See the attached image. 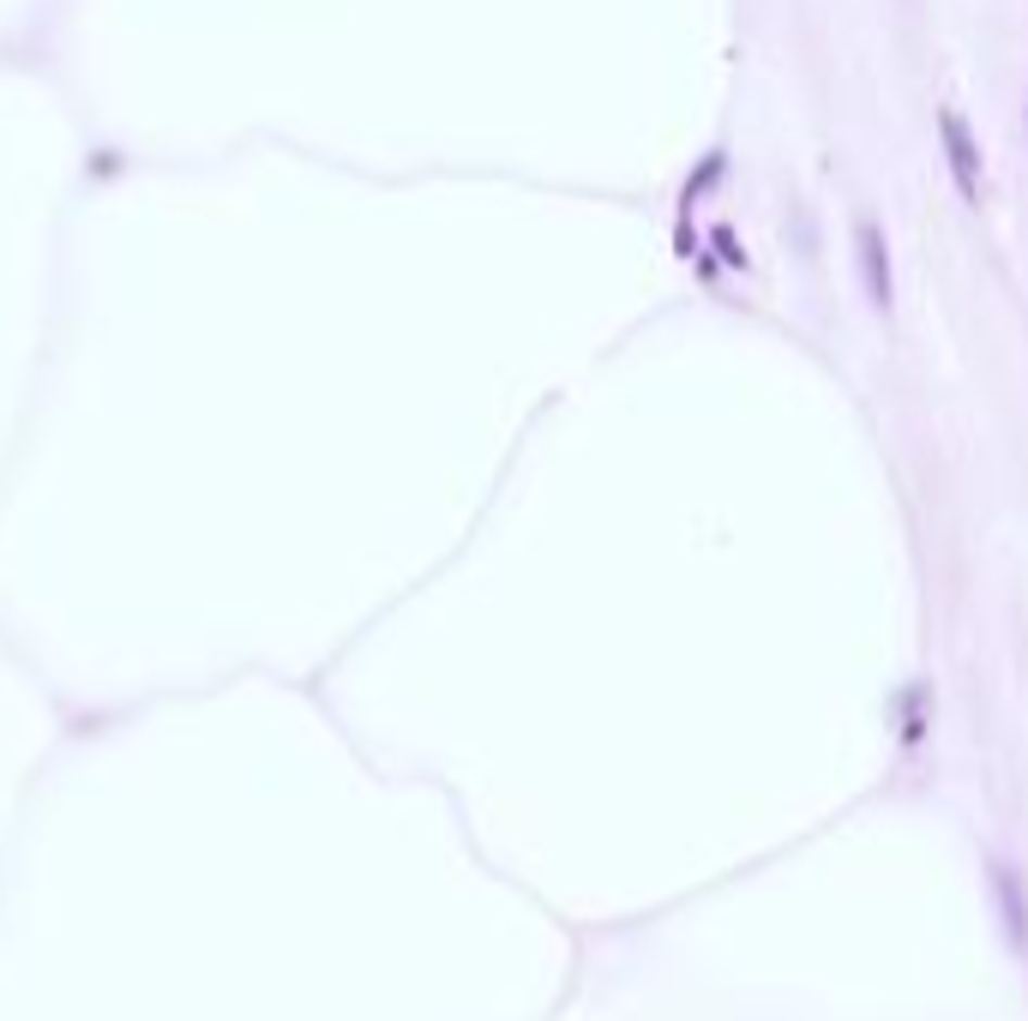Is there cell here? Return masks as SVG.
Returning <instances> with one entry per match:
<instances>
[{
  "mask_svg": "<svg viewBox=\"0 0 1028 1021\" xmlns=\"http://www.w3.org/2000/svg\"><path fill=\"white\" fill-rule=\"evenodd\" d=\"M716 246H722V259H728L734 271H746V246H740V234H734L728 222H722V229H716Z\"/></svg>",
  "mask_w": 1028,
  "mask_h": 1021,
  "instance_id": "obj_4",
  "label": "cell"
},
{
  "mask_svg": "<svg viewBox=\"0 0 1028 1021\" xmlns=\"http://www.w3.org/2000/svg\"><path fill=\"white\" fill-rule=\"evenodd\" d=\"M992 902H999L1004 937H1011L1016 949H1028V890H1023V878H1016V866H1004V859H992Z\"/></svg>",
  "mask_w": 1028,
  "mask_h": 1021,
  "instance_id": "obj_3",
  "label": "cell"
},
{
  "mask_svg": "<svg viewBox=\"0 0 1028 1021\" xmlns=\"http://www.w3.org/2000/svg\"><path fill=\"white\" fill-rule=\"evenodd\" d=\"M938 139H944V156H951V175H956V187H963V199H980V144L956 109L938 115Z\"/></svg>",
  "mask_w": 1028,
  "mask_h": 1021,
  "instance_id": "obj_2",
  "label": "cell"
},
{
  "mask_svg": "<svg viewBox=\"0 0 1028 1021\" xmlns=\"http://www.w3.org/2000/svg\"><path fill=\"white\" fill-rule=\"evenodd\" d=\"M854 253H860V271H866V295H873V307L890 312V301H897V277H890V246H885V229H878L873 217L854 222Z\"/></svg>",
  "mask_w": 1028,
  "mask_h": 1021,
  "instance_id": "obj_1",
  "label": "cell"
}]
</instances>
